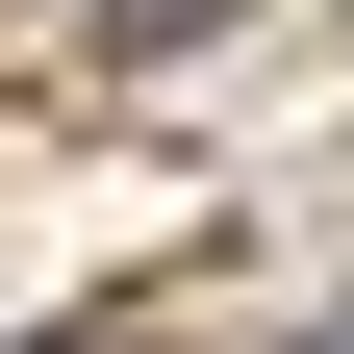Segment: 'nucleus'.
<instances>
[{"label": "nucleus", "instance_id": "nucleus-1", "mask_svg": "<svg viewBox=\"0 0 354 354\" xmlns=\"http://www.w3.org/2000/svg\"><path fill=\"white\" fill-rule=\"evenodd\" d=\"M102 26H127V51H177V26H228V0H102Z\"/></svg>", "mask_w": 354, "mask_h": 354}]
</instances>
